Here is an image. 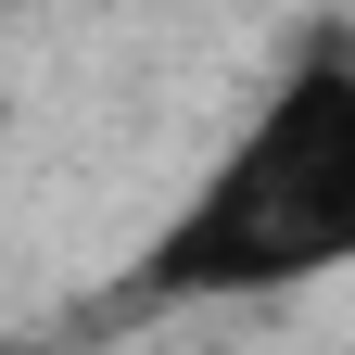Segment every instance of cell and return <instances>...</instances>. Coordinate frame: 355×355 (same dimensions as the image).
<instances>
[{"instance_id":"cell-2","label":"cell","mask_w":355,"mask_h":355,"mask_svg":"<svg viewBox=\"0 0 355 355\" xmlns=\"http://www.w3.org/2000/svg\"><path fill=\"white\" fill-rule=\"evenodd\" d=\"M0 13H13V0H0Z\"/></svg>"},{"instance_id":"cell-1","label":"cell","mask_w":355,"mask_h":355,"mask_svg":"<svg viewBox=\"0 0 355 355\" xmlns=\"http://www.w3.org/2000/svg\"><path fill=\"white\" fill-rule=\"evenodd\" d=\"M355 254V64L304 51L279 76L216 178L178 203V229H153V254L127 266V304H229V292H292V279H330Z\"/></svg>"}]
</instances>
